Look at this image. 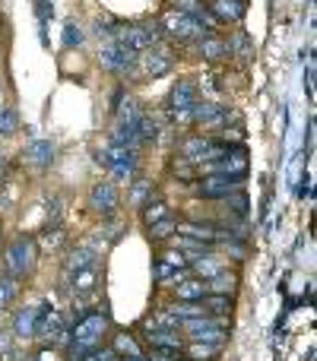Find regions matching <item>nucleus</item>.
Segmentation results:
<instances>
[{
    "mask_svg": "<svg viewBox=\"0 0 317 361\" xmlns=\"http://www.w3.org/2000/svg\"><path fill=\"white\" fill-rule=\"evenodd\" d=\"M108 326H112V317H108V311H102V307L83 314V317L70 326L67 355L70 358H83V355H89V352L102 349V339L108 336Z\"/></svg>",
    "mask_w": 317,
    "mask_h": 361,
    "instance_id": "nucleus-1",
    "label": "nucleus"
},
{
    "mask_svg": "<svg viewBox=\"0 0 317 361\" xmlns=\"http://www.w3.org/2000/svg\"><path fill=\"white\" fill-rule=\"evenodd\" d=\"M112 42L124 44V48H131L133 54H143V51L156 48L162 44V29L156 19H140V23H121L118 29H114Z\"/></svg>",
    "mask_w": 317,
    "mask_h": 361,
    "instance_id": "nucleus-2",
    "label": "nucleus"
},
{
    "mask_svg": "<svg viewBox=\"0 0 317 361\" xmlns=\"http://www.w3.org/2000/svg\"><path fill=\"white\" fill-rule=\"evenodd\" d=\"M35 263H38L35 238L19 235V238H13V241L6 244V250H4V276H10V279H23V276H29L32 269H35Z\"/></svg>",
    "mask_w": 317,
    "mask_h": 361,
    "instance_id": "nucleus-3",
    "label": "nucleus"
},
{
    "mask_svg": "<svg viewBox=\"0 0 317 361\" xmlns=\"http://www.w3.org/2000/svg\"><path fill=\"white\" fill-rule=\"evenodd\" d=\"M95 162L102 169L112 171L114 180H131L137 175V165H140V152L137 149H124V146H112L108 143L105 149L95 152Z\"/></svg>",
    "mask_w": 317,
    "mask_h": 361,
    "instance_id": "nucleus-4",
    "label": "nucleus"
},
{
    "mask_svg": "<svg viewBox=\"0 0 317 361\" xmlns=\"http://www.w3.org/2000/svg\"><path fill=\"white\" fill-rule=\"evenodd\" d=\"M156 23H159L162 35L174 38V42H178V38H181V42H203L206 35H213L206 25L193 23L191 16H184V13H178V10H165Z\"/></svg>",
    "mask_w": 317,
    "mask_h": 361,
    "instance_id": "nucleus-5",
    "label": "nucleus"
},
{
    "mask_svg": "<svg viewBox=\"0 0 317 361\" xmlns=\"http://www.w3.org/2000/svg\"><path fill=\"white\" fill-rule=\"evenodd\" d=\"M197 99H200L197 86H193L191 80H178L165 99L168 118H172L174 124H191V111H193V105H197Z\"/></svg>",
    "mask_w": 317,
    "mask_h": 361,
    "instance_id": "nucleus-6",
    "label": "nucleus"
},
{
    "mask_svg": "<svg viewBox=\"0 0 317 361\" xmlns=\"http://www.w3.org/2000/svg\"><path fill=\"white\" fill-rule=\"evenodd\" d=\"M99 63L105 73L127 76V73H133V67L140 63V54H133L131 48H124V44H118V42H108L105 48L99 51Z\"/></svg>",
    "mask_w": 317,
    "mask_h": 361,
    "instance_id": "nucleus-7",
    "label": "nucleus"
},
{
    "mask_svg": "<svg viewBox=\"0 0 317 361\" xmlns=\"http://www.w3.org/2000/svg\"><path fill=\"white\" fill-rule=\"evenodd\" d=\"M152 273H156V282L159 286H174L187 276V260L181 250L174 247H165L162 254L152 260Z\"/></svg>",
    "mask_w": 317,
    "mask_h": 361,
    "instance_id": "nucleus-8",
    "label": "nucleus"
},
{
    "mask_svg": "<svg viewBox=\"0 0 317 361\" xmlns=\"http://www.w3.org/2000/svg\"><path fill=\"white\" fill-rule=\"evenodd\" d=\"M89 209L95 212V216H114V209H118L121 197H118V187L112 184V180H99V184L89 187V197H86Z\"/></svg>",
    "mask_w": 317,
    "mask_h": 361,
    "instance_id": "nucleus-9",
    "label": "nucleus"
},
{
    "mask_svg": "<svg viewBox=\"0 0 317 361\" xmlns=\"http://www.w3.org/2000/svg\"><path fill=\"white\" fill-rule=\"evenodd\" d=\"M238 184H241V178L203 175L197 184H193V193H197L200 200H225V197H232V193L238 190Z\"/></svg>",
    "mask_w": 317,
    "mask_h": 361,
    "instance_id": "nucleus-10",
    "label": "nucleus"
},
{
    "mask_svg": "<svg viewBox=\"0 0 317 361\" xmlns=\"http://www.w3.org/2000/svg\"><path fill=\"white\" fill-rule=\"evenodd\" d=\"M187 339L174 330H146V345L150 352H168V355H178L181 358V349H184Z\"/></svg>",
    "mask_w": 317,
    "mask_h": 361,
    "instance_id": "nucleus-11",
    "label": "nucleus"
},
{
    "mask_svg": "<svg viewBox=\"0 0 317 361\" xmlns=\"http://www.w3.org/2000/svg\"><path fill=\"white\" fill-rule=\"evenodd\" d=\"M174 238H187V241L216 247V225L213 222H178L174 225Z\"/></svg>",
    "mask_w": 317,
    "mask_h": 361,
    "instance_id": "nucleus-12",
    "label": "nucleus"
},
{
    "mask_svg": "<svg viewBox=\"0 0 317 361\" xmlns=\"http://www.w3.org/2000/svg\"><path fill=\"white\" fill-rule=\"evenodd\" d=\"M140 63H143V70H146L150 76H162V73H168V70L174 67V51L165 48V44H156V48L143 51Z\"/></svg>",
    "mask_w": 317,
    "mask_h": 361,
    "instance_id": "nucleus-13",
    "label": "nucleus"
},
{
    "mask_svg": "<svg viewBox=\"0 0 317 361\" xmlns=\"http://www.w3.org/2000/svg\"><path fill=\"white\" fill-rule=\"evenodd\" d=\"M23 162H29L32 169H51L54 165V143L51 140H32L23 149Z\"/></svg>",
    "mask_w": 317,
    "mask_h": 361,
    "instance_id": "nucleus-14",
    "label": "nucleus"
},
{
    "mask_svg": "<svg viewBox=\"0 0 317 361\" xmlns=\"http://www.w3.org/2000/svg\"><path fill=\"white\" fill-rule=\"evenodd\" d=\"M210 16L216 19V23H241L244 19V0H210Z\"/></svg>",
    "mask_w": 317,
    "mask_h": 361,
    "instance_id": "nucleus-15",
    "label": "nucleus"
},
{
    "mask_svg": "<svg viewBox=\"0 0 317 361\" xmlns=\"http://www.w3.org/2000/svg\"><path fill=\"white\" fill-rule=\"evenodd\" d=\"M206 295H210V288H206V282L197 279V276H184L181 282H174V301H191V305H197Z\"/></svg>",
    "mask_w": 317,
    "mask_h": 361,
    "instance_id": "nucleus-16",
    "label": "nucleus"
},
{
    "mask_svg": "<svg viewBox=\"0 0 317 361\" xmlns=\"http://www.w3.org/2000/svg\"><path fill=\"white\" fill-rule=\"evenodd\" d=\"M35 324H38V307H19L13 314V336L32 339L35 336Z\"/></svg>",
    "mask_w": 317,
    "mask_h": 361,
    "instance_id": "nucleus-17",
    "label": "nucleus"
},
{
    "mask_svg": "<svg viewBox=\"0 0 317 361\" xmlns=\"http://www.w3.org/2000/svg\"><path fill=\"white\" fill-rule=\"evenodd\" d=\"M140 209H143V212H140V219H143V225H146V228H152V225H159L162 219L174 216V212H172V206H168L165 200L159 197V193H156V197H152V200H146V203L140 206Z\"/></svg>",
    "mask_w": 317,
    "mask_h": 361,
    "instance_id": "nucleus-18",
    "label": "nucleus"
},
{
    "mask_svg": "<svg viewBox=\"0 0 317 361\" xmlns=\"http://www.w3.org/2000/svg\"><path fill=\"white\" fill-rule=\"evenodd\" d=\"M206 288H210V295H232L238 288V269H229V267L219 269V273L206 282Z\"/></svg>",
    "mask_w": 317,
    "mask_h": 361,
    "instance_id": "nucleus-19",
    "label": "nucleus"
},
{
    "mask_svg": "<svg viewBox=\"0 0 317 361\" xmlns=\"http://www.w3.org/2000/svg\"><path fill=\"white\" fill-rule=\"evenodd\" d=\"M187 267H193V276H197V279L210 282L213 276L219 273V269H225V260H219V257L203 254V257H197V260H191V263H187Z\"/></svg>",
    "mask_w": 317,
    "mask_h": 361,
    "instance_id": "nucleus-20",
    "label": "nucleus"
},
{
    "mask_svg": "<svg viewBox=\"0 0 317 361\" xmlns=\"http://www.w3.org/2000/svg\"><path fill=\"white\" fill-rule=\"evenodd\" d=\"M159 137H162L159 118L150 111H143V118H140V124H137V140L140 143H159Z\"/></svg>",
    "mask_w": 317,
    "mask_h": 361,
    "instance_id": "nucleus-21",
    "label": "nucleus"
},
{
    "mask_svg": "<svg viewBox=\"0 0 317 361\" xmlns=\"http://www.w3.org/2000/svg\"><path fill=\"white\" fill-rule=\"evenodd\" d=\"M216 345H206V343H184V349H181V358L184 361H216L219 358Z\"/></svg>",
    "mask_w": 317,
    "mask_h": 361,
    "instance_id": "nucleus-22",
    "label": "nucleus"
},
{
    "mask_svg": "<svg viewBox=\"0 0 317 361\" xmlns=\"http://www.w3.org/2000/svg\"><path fill=\"white\" fill-rule=\"evenodd\" d=\"M225 48H229V54H235L238 61H251V57H254V44H251L248 32H235L232 38H225Z\"/></svg>",
    "mask_w": 317,
    "mask_h": 361,
    "instance_id": "nucleus-23",
    "label": "nucleus"
},
{
    "mask_svg": "<svg viewBox=\"0 0 317 361\" xmlns=\"http://www.w3.org/2000/svg\"><path fill=\"white\" fill-rule=\"evenodd\" d=\"M112 352H114V358H140L143 355L140 345H137V339L127 336V333H118V336L112 339Z\"/></svg>",
    "mask_w": 317,
    "mask_h": 361,
    "instance_id": "nucleus-24",
    "label": "nucleus"
},
{
    "mask_svg": "<svg viewBox=\"0 0 317 361\" xmlns=\"http://www.w3.org/2000/svg\"><path fill=\"white\" fill-rule=\"evenodd\" d=\"M200 54L206 57V61H219V57L229 54V48H225V38H219L216 32L213 35H206L203 42H200Z\"/></svg>",
    "mask_w": 317,
    "mask_h": 361,
    "instance_id": "nucleus-25",
    "label": "nucleus"
},
{
    "mask_svg": "<svg viewBox=\"0 0 317 361\" xmlns=\"http://www.w3.org/2000/svg\"><path fill=\"white\" fill-rule=\"evenodd\" d=\"M152 187H156V184H152V180H146V178L133 180V184H131V206H137V209H140L146 200L156 197V190H152Z\"/></svg>",
    "mask_w": 317,
    "mask_h": 361,
    "instance_id": "nucleus-26",
    "label": "nucleus"
},
{
    "mask_svg": "<svg viewBox=\"0 0 317 361\" xmlns=\"http://www.w3.org/2000/svg\"><path fill=\"white\" fill-rule=\"evenodd\" d=\"M200 305H203V311L210 314V317H216V314H232V295H206Z\"/></svg>",
    "mask_w": 317,
    "mask_h": 361,
    "instance_id": "nucleus-27",
    "label": "nucleus"
},
{
    "mask_svg": "<svg viewBox=\"0 0 317 361\" xmlns=\"http://www.w3.org/2000/svg\"><path fill=\"white\" fill-rule=\"evenodd\" d=\"M16 298H19V279L0 276V311H4V307H10Z\"/></svg>",
    "mask_w": 317,
    "mask_h": 361,
    "instance_id": "nucleus-28",
    "label": "nucleus"
},
{
    "mask_svg": "<svg viewBox=\"0 0 317 361\" xmlns=\"http://www.w3.org/2000/svg\"><path fill=\"white\" fill-rule=\"evenodd\" d=\"M222 203H225V209H229V216H235V219H244V216H248V197H244L241 190H235L232 197H225Z\"/></svg>",
    "mask_w": 317,
    "mask_h": 361,
    "instance_id": "nucleus-29",
    "label": "nucleus"
},
{
    "mask_svg": "<svg viewBox=\"0 0 317 361\" xmlns=\"http://www.w3.org/2000/svg\"><path fill=\"white\" fill-rule=\"evenodd\" d=\"M16 130H19L16 108H0V137H13Z\"/></svg>",
    "mask_w": 317,
    "mask_h": 361,
    "instance_id": "nucleus-30",
    "label": "nucleus"
},
{
    "mask_svg": "<svg viewBox=\"0 0 317 361\" xmlns=\"http://www.w3.org/2000/svg\"><path fill=\"white\" fill-rule=\"evenodd\" d=\"M174 225H178V219L168 216V219H162L159 225L146 228V231H150V241H165V238H172V235H174Z\"/></svg>",
    "mask_w": 317,
    "mask_h": 361,
    "instance_id": "nucleus-31",
    "label": "nucleus"
},
{
    "mask_svg": "<svg viewBox=\"0 0 317 361\" xmlns=\"http://www.w3.org/2000/svg\"><path fill=\"white\" fill-rule=\"evenodd\" d=\"M172 175L178 178V180H193V175H197V169H193L187 159H181L178 152L172 156Z\"/></svg>",
    "mask_w": 317,
    "mask_h": 361,
    "instance_id": "nucleus-32",
    "label": "nucleus"
},
{
    "mask_svg": "<svg viewBox=\"0 0 317 361\" xmlns=\"http://www.w3.org/2000/svg\"><path fill=\"white\" fill-rule=\"evenodd\" d=\"M86 42V35H83V29L76 23H67L64 25V44H67V48H80V44Z\"/></svg>",
    "mask_w": 317,
    "mask_h": 361,
    "instance_id": "nucleus-33",
    "label": "nucleus"
},
{
    "mask_svg": "<svg viewBox=\"0 0 317 361\" xmlns=\"http://www.w3.org/2000/svg\"><path fill=\"white\" fill-rule=\"evenodd\" d=\"M35 16H38V25H48V19L54 16V4L51 0H35Z\"/></svg>",
    "mask_w": 317,
    "mask_h": 361,
    "instance_id": "nucleus-34",
    "label": "nucleus"
},
{
    "mask_svg": "<svg viewBox=\"0 0 317 361\" xmlns=\"http://www.w3.org/2000/svg\"><path fill=\"white\" fill-rule=\"evenodd\" d=\"M76 361H114V352L112 349H95V352H89V355H83Z\"/></svg>",
    "mask_w": 317,
    "mask_h": 361,
    "instance_id": "nucleus-35",
    "label": "nucleus"
},
{
    "mask_svg": "<svg viewBox=\"0 0 317 361\" xmlns=\"http://www.w3.org/2000/svg\"><path fill=\"white\" fill-rule=\"evenodd\" d=\"M61 219V197H48V222Z\"/></svg>",
    "mask_w": 317,
    "mask_h": 361,
    "instance_id": "nucleus-36",
    "label": "nucleus"
},
{
    "mask_svg": "<svg viewBox=\"0 0 317 361\" xmlns=\"http://www.w3.org/2000/svg\"><path fill=\"white\" fill-rule=\"evenodd\" d=\"M10 352H13V333L0 330V355H10Z\"/></svg>",
    "mask_w": 317,
    "mask_h": 361,
    "instance_id": "nucleus-37",
    "label": "nucleus"
},
{
    "mask_svg": "<svg viewBox=\"0 0 317 361\" xmlns=\"http://www.w3.org/2000/svg\"><path fill=\"white\" fill-rule=\"evenodd\" d=\"M146 361H181L178 355H168V352H150V358Z\"/></svg>",
    "mask_w": 317,
    "mask_h": 361,
    "instance_id": "nucleus-38",
    "label": "nucleus"
},
{
    "mask_svg": "<svg viewBox=\"0 0 317 361\" xmlns=\"http://www.w3.org/2000/svg\"><path fill=\"white\" fill-rule=\"evenodd\" d=\"M121 361H146L143 355H140V358H121Z\"/></svg>",
    "mask_w": 317,
    "mask_h": 361,
    "instance_id": "nucleus-39",
    "label": "nucleus"
},
{
    "mask_svg": "<svg viewBox=\"0 0 317 361\" xmlns=\"http://www.w3.org/2000/svg\"><path fill=\"white\" fill-rule=\"evenodd\" d=\"M0 238H4V228H0Z\"/></svg>",
    "mask_w": 317,
    "mask_h": 361,
    "instance_id": "nucleus-40",
    "label": "nucleus"
}]
</instances>
